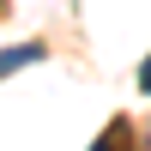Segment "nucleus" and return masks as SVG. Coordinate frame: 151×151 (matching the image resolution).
I'll return each mask as SVG.
<instances>
[{
  "mask_svg": "<svg viewBox=\"0 0 151 151\" xmlns=\"http://www.w3.org/2000/svg\"><path fill=\"white\" fill-rule=\"evenodd\" d=\"M91 151H115V139H103V145H91Z\"/></svg>",
  "mask_w": 151,
  "mask_h": 151,
  "instance_id": "3",
  "label": "nucleus"
},
{
  "mask_svg": "<svg viewBox=\"0 0 151 151\" xmlns=\"http://www.w3.org/2000/svg\"><path fill=\"white\" fill-rule=\"evenodd\" d=\"M139 91L151 97V55H145V67H139Z\"/></svg>",
  "mask_w": 151,
  "mask_h": 151,
  "instance_id": "2",
  "label": "nucleus"
},
{
  "mask_svg": "<svg viewBox=\"0 0 151 151\" xmlns=\"http://www.w3.org/2000/svg\"><path fill=\"white\" fill-rule=\"evenodd\" d=\"M36 60H42V48H36V42H24V48H0V79H12L18 67H36Z\"/></svg>",
  "mask_w": 151,
  "mask_h": 151,
  "instance_id": "1",
  "label": "nucleus"
}]
</instances>
